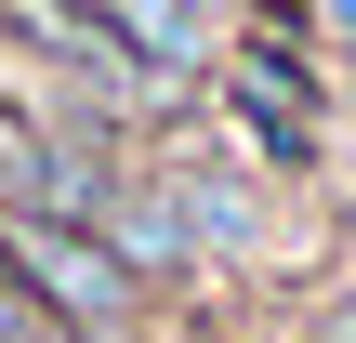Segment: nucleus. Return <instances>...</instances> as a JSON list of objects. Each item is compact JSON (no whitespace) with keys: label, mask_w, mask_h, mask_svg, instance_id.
I'll use <instances>...</instances> for the list:
<instances>
[{"label":"nucleus","mask_w":356,"mask_h":343,"mask_svg":"<svg viewBox=\"0 0 356 343\" xmlns=\"http://www.w3.org/2000/svg\"><path fill=\"white\" fill-rule=\"evenodd\" d=\"M0 264H13V278H26V291H40V304H53L66 330H92V343L132 317V264H119L106 238H79L66 212H26V225L0 238Z\"/></svg>","instance_id":"1"},{"label":"nucleus","mask_w":356,"mask_h":343,"mask_svg":"<svg viewBox=\"0 0 356 343\" xmlns=\"http://www.w3.org/2000/svg\"><path fill=\"white\" fill-rule=\"evenodd\" d=\"M79 13H92V53H119V66H159V79L211 53V13H198V0H79Z\"/></svg>","instance_id":"2"},{"label":"nucleus","mask_w":356,"mask_h":343,"mask_svg":"<svg viewBox=\"0 0 356 343\" xmlns=\"http://www.w3.org/2000/svg\"><path fill=\"white\" fill-rule=\"evenodd\" d=\"M0 198H26V212H66L79 198V172L53 159V132H26L13 106H0Z\"/></svg>","instance_id":"3"},{"label":"nucleus","mask_w":356,"mask_h":343,"mask_svg":"<svg viewBox=\"0 0 356 343\" xmlns=\"http://www.w3.org/2000/svg\"><path fill=\"white\" fill-rule=\"evenodd\" d=\"M185 238H211V251H251V185H225V172H185Z\"/></svg>","instance_id":"4"},{"label":"nucleus","mask_w":356,"mask_h":343,"mask_svg":"<svg viewBox=\"0 0 356 343\" xmlns=\"http://www.w3.org/2000/svg\"><path fill=\"white\" fill-rule=\"evenodd\" d=\"M0 343H79V330H66V317H53V304H40L13 264H0Z\"/></svg>","instance_id":"5"},{"label":"nucleus","mask_w":356,"mask_h":343,"mask_svg":"<svg viewBox=\"0 0 356 343\" xmlns=\"http://www.w3.org/2000/svg\"><path fill=\"white\" fill-rule=\"evenodd\" d=\"M317 26H330V40H343V53H356V0H317Z\"/></svg>","instance_id":"6"},{"label":"nucleus","mask_w":356,"mask_h":343,"mask_svg":"<svg viewBox=\"0 0 356 343\" xmlns=\"http://www.w3.org/2000/svg\"><path fill=\"white\" fill-rule=\"evenodd\" d=\"M330 343H356V317H343V330H330Z\"/></svg>","instance_id":"7"},{"label":"nucleus","mask_w":356,"mask_h":343,"mask_svg":"<svg viewBox=\"0 0 356 343\" xmlns=\"http://www.w3.org/2000/svg\"><path fill=\"white\" fill-rule=\"evenodd\" d=\"M198 13H225V0H198Z\"/></svg>","instance_id":"8"}]
</instances>
